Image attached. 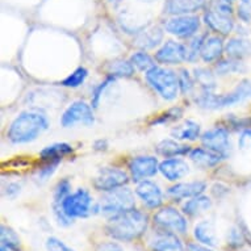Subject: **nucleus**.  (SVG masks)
<instances>
[{
	"mask_svg": "<svg viewBox=\"0 0 251 251\" xmlns=\"http://www.w3.org/2000/svg\"><path fill=\"white\" fill-rule=\"evenodd\" d=\"M149 216L142 210L130 209L108 217L105 230L109 237L120 242H132L146 233Z\"/></svg>",
	"mask_w": 251,
	"mask_h": 251,
	"instance_id": "nucleus-1",
	"label": "nucleus"
},
{
	"mask_svg": "<svg viewBox=\"0 0 251 251\" xmlns=\"http://www.w3.org/2000/svg\"><path fill=\"white\" fill-rule=\"evenodd\" d=\"M49 119L44 112L37 109L24 111L16 116L9 125L7 140L15 145L29 144L37 140L42 133L49 129Z\"/></svg>",
	"mask_w": 251,
	"mask_h": 251,
	"instance_id": "nucleus-2",
	"label": "nucleus"
},
{
	"mask_svg": "<svg viewBox=\"0 0 251 251\" xmlns=\"http://www.w3.org/2000/svg\"><path fill=\"white\" fill-rule=\"evenodd\" d=\"M54 216L61 226H70L75 218H87L91 214L99 213L98 202L94 201L91 194L84 188H78L71 192L61 206L53 208Z\"/></svg>",
	"mask_w": 251,
	"mask_h": 251,
	"instance_id": "nucleus-3",
	"label": "nucleus"
},
{
	"mask_svg": "<svg viewBox=\"0 0 251 251\" xmlns=\"http://www.w3.org/2000/svg\"><path fill=\"white\" fill-rule=\"evenodd\" d=\"M251 98V80L250 79H243L237 86L226 94L223 95H216L210 91H202L201 95L196 98V104L202 109H224V108L233 107L235 104L243 103Z\"/></svg>",
	"mask_w": 251,
	"mask_h": 251,
	"instance_id": "nucleus-4",
	"label": "nucleus"
},
{
	"mask_svg": "<svg viewBox=\"0 0 251 251\" xmlns=\"http://www.w3.org/2000/svg\"><path fill=\"white\" fill-rule=\"evenodd\" d=\"M145 78L149 86L158 92L162 99L173 101L177 98V94L180 91L179 76L171 69L154 66L145 74Z\"/></svg>",
	"mask_w": 251,
	"mask_h": 251,
	"instance_id": "nucleus-5",
	"label": "nucleus"
},
{
	"mask_svg": "<svg viewBox=\"0 0 251 251\" xmlns=\"http://www.w3.org/2000/svg\"><path fill=\"white\" fill-rule=\"evenodd\" d=\"M136 208V199L132 190L128 187H119L116 190H112L109 192H104V195L98 202V210L99 213L104 216H115L121 212L134 209Z\"/></svg>",
	"mask_w": 251,
	"mask_h": 251,
	"instance_id": "nucleus-6",
	"label": "nucleus"
},
{
	"mask_svg": "<svg viewBox=\"0 0 251 251\" xmlns=\"http://www.w3.org/2000/svg\"><path fill=\"white\" fill-rule=\"evenodd\" d=\"M152 223L158 230L173 231L176 234H185L188 230V223L184 214L171 205L161 206L152 216Z\"/></svg>",
	"mask_w": 251,
	"mask_h": 251,
	"instance_id": "nucleus-7",
	"label": "nucleus"
},
{
	"mask_svg": "<svg viewBox=\"0 0 251 251\" xmlns=\"http://www.w3.org/2000/svg\"><path fill=\"white\" fill-rule=\"evenodd\" d=\"M78 124H83L86 126H92L95 124L94 108L82 100L71 103L61 117V125L63 128H74Z\"/></svg>",
	"mask_w": 251,
	"mask_h": 251,
	"instance_id": "nucleus-8",
	"label": "nucleus"
},
{
	"mask_svg": "<svg viewBox=\"0 0 251 251\" xmlns=\"http://www.w3.org/2000/svg\"><path fill=\"white\" fill-rule=\"evenodd\" d=\"M200 17L196 15H180L170 17L165 21V30L177 38L190 40L200 30Z\"/></svg>",
	"mask_w": 251,
	"mask_h": 251,
	"instance_id": "nucleus-9",
	"label": "nucleus"
},
{
	"mask_svg": "<svg viewBox=\"0 0 251 251\" xmlns=\"http://www.w3.org/2000/svg\"><path fill=\"white\" fill-rule=\"evenodd\" d=\"M128 181V174L124 170L116 169V167H104V169H100L99 173L92 179V185L95 187L96 191L109 192L119 187L126 185Z\"/></svg>",
	"mask_w": 251,
	"mask_h": 251,
	"instance_id": "nucleus-10",
	"label": "nucleus"
},
{
	"mask_svg": "<svg viewBox=\"0 0 251 251\" xmlns=\"http://www.w3.org/2000/svg\"><path fill=\"white\" fill-rule=\"evenodd\" d=\"M204 148L210 149L213 151L221 154L224 158H227L231 151L230 137H229V129L224 126H216L209 130H206L200 137Z\"/></svg>",
	"mask_w": 251,
	"mask_h": 251,
	"instance_id": "nucleus-11",
	"label": "nucleus"
},
{
	"mask_svg": "<svg viewBox=\"0 0 251 251\" xmlns=\"http://www.w3.org/2000/svg\"><path fill=\"white\" fill-rule=\"evenodd\" d=\"M128 169L132 180L140 183L142 180H146L148 177L156 175V173L159 171V162L155 156L151 155L134 156L129 161Z\"/></svg>",
	"mask_w": 251,
	"mask_h": 251,
	"instance_id": "nucleus-12",
	"label": "nucleus"
},
{
	"mask_svg": "<svg viewBox=\"0 0 251 251\" xmlns=\"http://www.w3.org/2000/svg\"><path fill=\"white\" fill-rule=\"evenodd\" d=\"M202 19H204V23L213 32L221 34V36H227L229 33H231L235 26L234 17L231 13L221 12L217 9L210 8V7L204 12Z\"/></svg>",
	"mask_w": 251,
	"mask_h": 251,
	"instance_id": "nucleus-13",
	"label": "nucleus"
},
{
	"mask_svg": "<svg viewBox=\"0 0 251 251\" xmlns=\"http://www.w3.org/2000/svg\"><path fill=\"white\" fill-rule=\"evenodd\" d=\"M136 195L149 209H159L163 204V192L161 187L148 179L137 184Z\"/></svg>",
	"mask_w": 251,
	"mask_h": 251,
	"instance_id": "nucleus-14",
	"label": "nucleus"
},
{
	"mask_svg": "<svg viewBox=\"0 0 251 251\" xmlns=\"http://www.w3.org/2000/svg\"><path fill=\"white\" fill-rule=\"evenodd\" d=\"M155 61L162 65H180L187 61V46L176 41H166L155 53Z\"/></svg>",
	"mask_w": 251,
	"mask_h": 251,
	"instance_id": "nucleus-15",
	"label": "nucleus"
},
{
	"mask_svg": "<svg viewBox=\"0 0 251 251\" xmlns=\"http://www.w3.org/2000/svg\"><path fill=\"white\" fill-rule=\"evenodd\" d=\"M149 247L151 251H187L176 233L165 230L156 231Z\"/></svg>",
	"mask_w": 251,
	"mask_h": 251,
	"instance_id": "nucleus-16",
	"label": "nucleus"
},
{
	"mask_svg": "<svg viewBox=\"0 0 251 251\" xmlns=\"http://www.w3.org/2000/svg\"><path fill=\"white\" fill-rule=\"evenodd\" d=\"M206 190V183L201 180L187 181V183H176L167 190V195L174 200H183V199L196 198L202 195Z\"/></svg>",
	"mask_w": 251,
	"mask_h": 251,
	"instance_id": "nucleus-17",
	"label": "nucleus"
},
{
	"mask_svg": "<svg viewBox=\"0 0 251 251\" xmlns=\"http://www.w3.org/2000/svg\"><path fill=\"white\" fill-rule=\"evenodd\" d=\"M159 173L169 181H177L187 176L190 173V166L180 158H167L159 163Z\"/></svg>",
	"mask_w": 251,
	"mask_h": 251,
	"instance_id": "nucleus-18",
	"label": "nucleus"
},
{
	"mask_svg": "<svg viewBox=\"0 0 251 251\" xmlns=\"http://www.w3.org/2000/svg\"><path fill=\"white\" fill-rule=\"evenodd\" d=\"M208 1L212 0H166L165 13L171 16L191 15L204 8Z\"/></svg>",
	"mask_w": 251,
	"mask_h": 251,
	"instance_id": "nucleus-19",
	"label": "nucleus"
},
{
	"mask_svg": "<svg viewBox=\"0 0 251 251\" xmlns=\"http://www.w3.org/2000/svg\"><path fill=\"white\" fill-rule=\"evenodd\" d=\"M188 158L194 162L195 165L201 169H210L217 166L220 162L225 159L221 154L206 148H194L191 149Z\"/></svg>",
	"mask_w": 251,
	"mask_h": 251,
	"instance_id": "nucleus-20",
	"label": "nucleus"
},
{
	"mask_svg": "<svg viewBox=\"0 0 251 251\" xmlns=\"http://www.w3.org/2000/svg\"><path fill=\"white\" fill-rule=\"evenodd\" d=\"M163 40V30L159 26H150L138 32L134 38V45L141 50L154 49Z\"/></svg>",
	"mask_w": 251,
	"mask_h": 251,
	"instance_id": "nucleus-21",
	"label": "nucleus"
},
{
	"mask_svg": "<svg viewBox=\"0 0 251 251\" xmlns=\"http://www.w3.org/2000/svg\"><path fill=\"white\" fill-rule=\"evenodd\" d=\"M225 51L223 38L220 36H206L205 41L202 44L201 59L206 63L220 61Z\"/></svg>",
	"mask_w": 251,
	"mask_h": 251,
	"instance_id": "nucleus-22",
	"label": "nucleus"
},
{
	"mask_svg": "<svg viewBox=\"0 0 251 251\" xmlns=\"http://www.w3.org/2000/svg\"><path fill=\"white\" fill-rule=\"evenodd\" d=\"M225 53L229 58L243 61L245 58L251 55V40L243 36L230 38L225 45Z\"/></svg>",
	"mask_w": 251,
	"mask_h": 251,
	"instance_id": "nucleus-23",
	"label": "nucleus"
},
{
	"mask_svg": "<svg viewBox=\"0 0 251 251\" xmlns=\"http://www.w3.org/2000/svg\"><path fill=\"white\" fill-rule=\"evenodd\" d=\"M194 237L196 242L209 247H216L218 245V238L216 234L214 224L209 220H204L195 226Z\"/></svg>",
	"mask_w": 251,
	"mask_h": 251,
	"instance_id": "nucleus-24",
	"label": "nucleus"
},
{
	"mask_svg": "<svg viewBox=\"0 0 251 251\" xmlns=\"http://www.w3.org/2000/svg\"><path fill=\"white\" fill-rule=\"evenodd\" d=\"M171 136L177 141H195L201 137V125L194 120H185L171 130Z\"/></svg>",
	"mask_w": 251,
	"mask_h": 251,
	"instance_id": "nucleus-25",
	"label": "nucleus"
},
{
	"mask_svg": "<svg viewBox=\"0 0 251 251\" xmlns=\"http://www.w3.org/2000/svg\"><path fill=\"white\" fill-rule=\"evenodd\" d=\"M155 151L158 155L163 158H177L181 155H188L191 148L188 145L177 142V140H163L156 145Z\"/></svg>",
	"mask_w": 251,
	"mask_h": 251,
	"instance_id": "nucleus-26",
	"label": "nucleus"
},
{
	"mask_svg": "<svg viewBox=\"0 0 251 251\" xmlns=\"http://www.w3.org/2000/svg\"><path fill=\"white\" fill-rule=\"evenodd\" d=\"M212 208V200L208 196L199 195L192 198L183 204V213L190 217H199Z\"/></svg>",
	"mask_w": 251,
	"mask_h": 251,
	"instance_id": "nucleus-27",
	"label": "nucleus"
},
{
	"mask_svg": "<svg viewBox=\"0 0 251 251\" xmlns=\"http://www.w3.org/2000/svg\"><path fill=\"white\" fill-rule=\"evenodd\" d=\"M73 152L71 145L65 144V142H58L46 146L40 151V156L42 161H62L63 156L69 155Z\"/></svg>",
	"mask_w": 251,
	"mask_h": 251,
	"instance_id": "nucleus-28",
	"label": "nucleus"
},
{
	"mask_svg": "<svg viewBox=\"0 0 251 251\" xmlns=\"http://www.w3.org/2000/svg\"><path fill=\"white\" fill-rule=\"evenodd\" d=\"M216 74L220 76H225V75H233V74H241L246 71V66L242 61L238 59H233V58L227 57L226 59H220L214 66Z\"/></svg>",
	"mask_w": 251,
	"mask_h": 251,
	"instance_id": "nucleus-29",
	"label": "nucleus"
},
{
	"mask_svg": "<svg viewBox=\"0 0 251 251\" xmlns=\"http://www.w3.org/2000/svg\"><path fill=\"white\" fill-rule=\"evenodd\" d=\"M108 74L115 78H129L134 74V66L130 61L125 59H116L108 63Z\"/></svg>",
	"mask_w": 251,
	"mask_h": 251,
	"instance_id": "nucleus-30",
	"label": "nucleus"
},
{
	"mask_svg": "<svg viewBox=\"0 0 251 251\" xmlns=\"http://www.w3.org/2000/svg\"><path fill=\"white\" fill-rule=\"evenodd\" d=\"M0 241H1V246L8 247L9 250L21 251L20 238H19L16 231L9 226L1 225V227H0Z\"/></svg>",
	"mask_w": 251,
	"mask_h": 251,
	"instance_id": "nucleus-31",
	"label": "nucleus"
},
{
	"mask_svg": "<svg viewBox=\"0 0 251 251\" xmlns=\"http://www.w3.org/2000/svg\"><path fill=\"white\" fill-rule=\"evenodd\" d=\"M195 80L201 86L202 91H210L213 92L216 88V78L212 74V71L205 69V67H198L194 70Z\"/></svg>",
	"mask_w": 251,
	"mask_h": 251,
	"instance_id": "nucleus-32",
	"label": "nucleus"
},
{
	"mask_svg": "<svg viewBox=\"0 0 251 251\" xmlns=\"http://www.w3.org/2000/svg\"><path fill=\"white\" fill-rule=\"evenodd\" d=\"M130 62H132L134 69H137L138 71H142V73H148L149 70H151L152 67L155 66L154 58L151 55H149L145 50H140V51L133 53L132 57H130Z\"/></svg>",
	"mask_w": 251,
	"mask_h": 251,
	"instance_id": "nucleus-33",
	"label": "nucleus"
},
{
	"mask_svg": "<svg viewBox=\"0 0 251 251\" xmlns=\"http://www.w3.org/2000/svg\"><path fill=\"white\" fill-rule=\"evenodd\" d=\"M208 34H196L191 38L190 44L187 46V61L195 62L198 61L199 57H201L202 44L205 41Z\"/></svg>",
	"mask_w": 251,
	"mask_h": 251,
	"instance_id": "nucleus-34",
	"label": "nucleus"
},
{
	"mask_svg": "<svg viewBox=\"0 0 251 251\" xmlns=\"http://www.w3.org/2000/svg\"><path fill=\"white\" fill-rule=\"evenodd\" d=\"M71 194V183L67 179H62L54 188L53 195V208L61 206L62 201Z\"/></svg>",
	"mask_w": 251,
	"mask_h": 251,
	"instance_id": "nucleus-35",
	"label": "nucleus"
},
{
	"mask_svg": "<svg viewBox=\"0 0 251 251\" xmlns=\"http://www.w3.org/2000/svg\"><path fill=\"white\" fill-rule=\"evenodd\" d=\"M87 76H88V70L84 67H78L73 74L69 75L66 79H63L62 86L69 87V88H76V87L82 86Z\"/></svg>",
	"mask_w": 251,
	"mask_h": 251,
	"instance_id": "nucleus-36",
	"label": "nucleus"
},
{
	"mask_svg": "<svg viewBox=\"0 0 251 251\" xmlns=\"http://www.w3.org/2000/svg\"><path fill=\"white\" fill-rule=\"evenodd\" d=\"M59 163H61V161H44V166H41L36 171V175H34L36 180L44 183L48 179H50V176H53V174L55 173Z\"/></svg>",
	"mask_w": 251,
	"mask_h": 251,
	"instance_id": "nucleus-37",
	"label": "nucleus"
},
{
	"mask_svg": "<svg viewBox=\"0 0 251 251\" xmlns=\"http://www.w3.org/2000/svg\"><path fill=\"white\" fill-rule=\"evenodd\" d=\"M183 116V109L179 107H174L171 109H169L165 113L159 115L156 119H154L151 124H155V125H165V124L173 123V121H176Z\"/></svg>",
	"mask_w": 251,
	"mask_h": 251,
	"instance_id": "nucleus-38",
	"label": "nucleus"
},
{
	"mask_svg": "<svg viewBox=\"0 0 251 251\" xmlns=\"http://www.w3.org/2000/svg\"><path fill=\"white\" fill-rule=\"evenodd\" d=\"M179 87H180V92L181 94H184V95H188L190 92H192L195 88V78L192 75L190 74V71L185 70H180L179 73Z\"/></svg>",
	"mask_w": 251,
	"mask_h": 251,
	"instance_id": "nucleus-39",
	"label": "nucleus"
},
{
	"mask_svg": "<svg viewBox=\"0 0 251 251\" xmlns=\"http://www.w3.org/2000/svg\"><path fill=\"white\" fill-rule=\"evenodd\" d=\"M116 80L115 76H108L104 82H101L98 87H95L94 88V92H92V96H91V105H92V108H98L99 107L100 104V100H101V96H103L104 91L107 90V87L111 84V83H113Z\"/></svg>",
	"mask_w": 251,
	"mask_h": 251,
	"instance_id": "nucleus-40",
	"label": "nucleus"
},
{
	"mask_svg": "<svg viewBox=\"0 0 251 251\" xmlns=\"http://www.w3.org/2000/svg\"><path fill=\"white\" fill-rule=\"evenodd\" d=\"M46 250L48 251H73L70 247L62 242L57 237H49L46 239Z\"/></svg>",
	"mask_w": 251,
	"mask_h": 251,
	"instance_id": "nucleus-41",
	"label": "nucleus"
},
{
	"mask_svg": "<svg viewBox=\"0 0 251 251\" xmlns=\"http://www.w3.org/2000/svg\"><path fill=\"white\" fill-rule=\"evenodd\" d=\"M237 16L243 23H251V3H239L237 8Z\"/></svg>",
	"mask_w": 251,
	"mask_h": 251,
	"instance_id": "nucleus-42",
	"label": "nucleus"
},
{
	"mask_svg": "<svg viewBox=\"0 0 251 251\" xmlns=\"http://www.w3.org/2000/svg\"><path fill=\"white\" fill-rule=\"evenodd\" d=\"M227 121H229V124H230L231 126H233V129H235V130H239V129L246 130V129H249V126H250V124H249L250 123V120L239 119V117H235L234 115H229Z\"/></svg>",
	"mask_w": 251,
	"mask_h": 251,
	"instance_id": "nucleus-43",
	"label": "nucleus"
},
{
	"mask_svg": "<svg viewBox=\"0 0 251 251\" xmlns=\"http://www.w3.org/2000/svg\"><path fill=\"white\" fill-rule=\"evenodd\" d=\"M21 191V184L17 183V181H12V183H8V184L4 187V194L7 198L13 199L16 198L17 195L20 194Z\"/></svg>",
	"mask_w": 251,
	"mask_h": 251,
	"instance_id": "nucleus-44",
	"label": "nucleus"
},
{
	"mask_svg": "<svg viewBox=\"0 0 251 251\" xmlns=\"http://www.w3.org/2000/svg\"><path fill=\"white\" fill-rule=\"evenodd\" d=\"M96 251H125L124 247L117 242H113V241H108V242L100 243Z\"/></svg>",
	"mask_w": 251,
	"mask_h": 251,
	"instance_id": "nucleus-45",
	"label": "nucleus"
},
{
	"mask_svg": "<svg viewBox=\"0 0 251 251\" xmlns=\"http://www.w3.org/2000/svg\"><path fill=\"white\" fill-rule=\"evenodd\" d=\"M238 146L241 150H246L251 146V129L243 130L238 140Z\"/></svg>",
	"mask_w": 251,
	"mask_h": 251,
	"instance_id": "nucleus-46",
	"label": "nucleus"
},
{
	"mask_svg": "<svg viewBox=\"0 0 251 251\" xmlns=\"http://www.w3.org/2000/svg\"><path fill=\"white\" fill-rule=\"evenodd\" d=\"M227 243L233 247H239L243 243V237L241 234V231L233 230L230 231V237L227 239Z\"/></svg>",
	"mask_w": 251,
	"mask_h": 251,
	"instance_id": "nucleus-47",
	"label": "nucleus"
},
{
	"mask_svg": "<svg viewBox=\"0 0 251 251\" xmlns=\"http://www.w3.org/2000/svg\"><path fill=\"white\" fill-rule=\"evenodd\" d=\"M187 251H216L213 250L212 247L205 246V245H201L199 242H191L187 245Z\"/></svg>",
	"mask_w": 251,
	"mask_h": 251,
	"instance_id": "nucleus-48",
	"label": "nucleus"
},
{
	"mask_svg": "<svg viewBox=\"0 0 251 251\" xmlns=\"http://www.w3.org/2000/svg\"><path fill=\"white\" fill-rule=\"evenodd\" d=\"M108 146L107 141H103V140H99L96 141L95 145H94V148H95V150H105Z\"/></svg>",
	"mask_w": 251,
	"mask_h": 251,
	"instance_id": "nucleus-49",
	"label": "nucleus"
},
{
	"mask_svg": "<svg viewBox=\"0 0 251 251\" xmlns=\"http://www.w3.org/2000/svg\"><path fill=\"white\" fill-rule=\"evenodd\" d=\"M230 1H239V3H251V0H230Z\"/></svg>",
	"mask_w": 251,
	"mask_h": 251,
	"instance_id": "nucleus-50",
	"label": "nucleus"
},
{
	"mask_svg": "<svg viewBox=\"0 0 251 251\" xmlns=\"http://www.w3.org/2000/svg\"><path fill=\"white\" fill-rule=\"evenodd\" d=\"M0 251H12V250H9L8 247H5V246H0Z\"/></svg>",
	"mask_w": 251,
	"mask_h": 251,
	"instance_id": "nucleus-51",
	"label": "nucleus"
},
{
	"mask_svg": "<svg viewBox=\"0 0 251 251\" xmlns=\"http://www.w3.org/2000/svg\"><path fill=\"white\" fill-rule=\"evenodd\" d=\"M140 1H146V3H150V1H154V0H140Z\"/></svg>",
	"mask_w": 251,
	"mask_h": 251,
	"instance_id": "nucleus-52",
	"label": "nucleus"
},
{
	"mask_svg": "<svg viewBox=\"0 0 251 251\" xmlns=\"http://www.w3.org/2000/svg\"><path fill=\"white\" fill-rule=\"evenodd\" d=\"M73 251H74V250H73Z\"/></svg>",
	"mask_w": 251,
	"mask_h": 251,
	"instance_id": "nucleus-53",
	"label": "nucleus"
}]
</instances>
